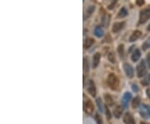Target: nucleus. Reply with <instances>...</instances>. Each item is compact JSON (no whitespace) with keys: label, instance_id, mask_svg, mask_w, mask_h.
<instances>
[{"label":"nucleus","instance_id":"1","mask_svg":"<svg viewBox=\"0 0 150 124\" xmlns=\"http://www.w3.org/2000/svg\"><path fill=\"white\" fill-rule=\"evenodd\" d=\"M108 85L110 87L112 90L115 91L119 88V81L118 77L113 74V73H110L108 76V80H107Z\"/></svg>","mask_w":150,"mask_h":124},{"label":"nucleus","instance_id":"2","mask_svg":"<svg viewBox=\"0 0 150 124\" xmlns=\"http://www.w3.org/2000/svg\"><path fill=\"white\" fill-rule=\"evenodd\" d=\"M137 75L139 78L144 77L147 75V68L144 61H141V62L137 66Z\"/></svg>","mask_w":150,"mask_h":124},{"label":"nucleus","instance_id":"3","mask_svg":"<svg viewBox=\"0 0 150 124\" xmlns=\"http://www.w3.org/2000/svg\"><path fill=\"white\" fill-rule=\"evenodd\" d=\"M150 19V8H145L140 11L139 23H146Z\"/></svg>","mask_w":150,"mask_h":124},{"label":"nucleus","instance_id":"4","mask_svg":"<svg viewBox=\"0 0 150 124\" xmlns=\"http://www.w3.org/2000/svg\"><path fill=\"white\" fill-rule=\"evenodd\" d=\"M140 116L144 119H149L150 118V106L146 104H142L139 110Z\"/></svg>","mask_w":150,"mask_h":124},{"label":"nucleus","instance_id":"5","mask_svg":"<svg viewBox=\"0 0 150 124\" xmlns=\"http://www.w3.org/2000/svg\"><path fill=\"white\" fill-rule=\"evenodd\" d=\"M83 110L88 115L93 114V112H94V106L91 100H87L83 103Z\"/></svg>","mask_w":150,"mask_h":124},{"label":"nucleus","instance_id":"6","mask_svg":"<svg viewBox=\"0 0 150 124\" xmlns=\"http://www.w3.org/2000/svg\"><path fill=\"white\" fill-rule=\"evenodd\" d=\"M124 70L125 71V74L128 78H133L134 76V70L131 65L128 63H124Z\"/></svg>","mask_w":150,"mask_h":124},{"label":"nucleus","instance_id":"7","mask_svg":"<svg viewBox=\"0 0 150 124\" xmlns=\"http://www.w3.org/2000/svg\"><path fill=\"white\" fill-rule=\"evenodd\" d=\"M132 98V94L130 92H125L124 96H123V99H122V105L124 108H127L128 106V102L130 101Z\"/></svg>","mask_w":150,"mask_h":124},{"label":"nucleus","instance_id":"8","mask_svg":"<svg viewBox=\"0 0 150 124\" xmlns=\"http://www.w3.org/2000/svg\"><path fill=\"white\" fill-rule=\"evenodd\" d=\"M124 123L125 124H135V119L133 115H131L129 112H127L124 116Z\"/></svg>","mask_w":150,"mask_h":124},{"label":"nucleus","instance_id":"9","mask_svg":"<svg viewBox=\"0 0 150 124\" xmlns=\"http://www.w3.org/2000/svg\"><path fill=\"white\" fill-rule=\"evenodd\" d=\"M124 25H125V23H124V22H119V23H113V28H112V31H113V33H118V32L121 31L124 29Z\"/></svg>","mask_w":150,"mask_h":124},{"label":"nucleus","instance_id":"10","mask_svg":"<svg viewBox=\"0 0 150 124\" xmlns=\"http://www.w3.org/2000/svg\"><path fill=\"white\" fill-rule=\"evenodd\" d=\"M88 92L92 96H96V86H95L94 81H92V80L89 81V85L88 87Z\"/></svg>","mask_w":150,"mask_h":124},{"label":"nucleus","instance_id":"11","mask_svg":"<svg viewBox=\"0 0 150 124\" xmlns=\"http://www.w3.org/2000/svg\"><path fill=\"white\" fill-rule=\"evenodd\" d=\"M100 58H101V54L100 53H95L94 57H93V68H96L100 61Z\"/></svg>","mask_w":150,"mask_h":124},{"label":"nucleus","instance_id":"12","mask_svg":"<svg viewBox=\"0 0 150 124\" xmlns=\"http://www.w3.org/2000/svg\"><path fill=\"white\" fill-rule=\"evenodd\" d=\"M141 34H142V33L139 30L134 31V32L131 34V36H130V38H129V42H134V41H136L137 39L141 36Z\"/></svg>","mask_w":150,"mask_h":124},{"label":"nucleus","instance_id":"13","mask_svg":"<svg viewBox=\"0 0 150 124\" xmlns=\"http://www.w3.org/2000/svg\"><path fill=\"white\" fill-rule=\"evenodd\" d=\"M140 57H141V52H140L139 50L137 49V50H135L134 51V53H133L132 56H131V59H132V61L134 62H136L140 59Z\"/></svg>","mask_w":150,"mask_h":124},{"label":"nucleus","instance_id":"14","mask_svg":"<svg viewBox=\"0 0 150 124\" xmlns=\"http://www.w3.org/2000/svg\"><path fill=\"white\" fill-rule=\"evenodd\" d=\"M123 107L121 106H117L114 110H113V115L116 118H119L120 116H122V113H123Z\"/></svg>","mask_w":150,"mask_h":124},{"label":"nucleus","instance_id":"15","mask_svg":"<svg viewBox=\"0 0 150 124\" xmlns=\"http://www.w3.org/2000/svg\"><path fill=\"white\" fill-rule=\"evenodd\" d=\"M94 34L98 37V38H101V37H103V34H104V31H103V30L102 29V27H100V26H97L94 30Z\"/></svg>","mask_w":150,"mask_h":124},{"label":"nucleus","instance_id":"16","mask_svg":"<svg viewBox=\"0 0 150 124\" xmlns=\"http://www.w3.org/2000/svg\"><path fill=\"white\" fill-rule=\"evenodd\" d=\"M95 9V7L94 5H90L89 7H88L87 10H86V12H85V14H84V19H87L88 18H89L91 14L94 13V11Z\"/></svg>","mask_w":150,"mask_h":124},{"label":"nucleus","instance_id":"17","mask_svg":"<svg viewBox=\"0 0 150 124\" xmlns=\"http://www.w3.org/2000/svg\"><path fill=\"white\" fill-rule=\"evenodd\" d=\"M128 14V13L127 8H125V7H123V8L119 10V14H118V18H119V19H123V18L126 17Z\"/></svg>","mask_w":150,"mask_h":124},{"label":"nucleus","instance_id":"18","mask_svg":"<svg viewBox=\"0 0 150 124\" xmlns=\"http://www.w3.org/2000/svg\"><path fill=\"white\" fill-rule=\"evenodd\" d=\"M94 43V39H92V38H87L84 41V48L85 49H89L90 47L92 46Z\"/></svg>","mask_w":150,"mask_h":124},{"label":"nucleus","instance_id":"19","mask_svg":"<svg viewBox=\"0 0 150 124\" xmlns=\"http://www.w3.org/2000/svg\"><path fill=\"white\" fill-rule=\"evenodd\" d=\"M140 101H141L140 97L136 96L134 99L133 100V101H132V107H133V108H137V107H138L139 105H140Z\"/></svg>","mask_w":150,"mask_h":124},{"label":"nucleus","instance_id":"20","mask_svg":"<svg viewBox=\"0 0 150 124\" xmlns=\"http://www.w3.org/2000/svg\"><path fill=\"white\" fill-rule=\"evenodd\" d=\"M83 71L85 73H88V71H89V63H88V57L83 58Z\"/></svg>","mask_w":150,"mask_h":124},{"label":"nucleus","instance_id":"21","mask_svg":"<svg viewBox=\"0 0 150 124\" xmlns=\"http://www.w3.org/2000/svg\"><path fill=\"white\" fill-rule=\"evenodd\" d=\"M104 99H105L106 102L109 104V106H113V100L112 96L109 94H105L104 95Z\"/></svg>","mask_w":150,"mask_h":124},{"label":"nucleus","instance_id":"22","mask_svg":"<svg viewBox=\"0 0 150 124\" xmlns=\"http://www.w3.org/2000/svg\"><path fill=\"white\" fill-rule=\"evenodd\" d=\"M96 103H97V106H98V107L99 112H103V103H102V101H101V99H100V98H97V100H96Z\"/></svg>","mask_w":150,"mask_h":124},{"label":"nucleus","instance_id":"23","mask_svg":"<svg viewBox=\"0 0 150 124\" xmlns=\"http://www.w3.org/2000/svg\"><path fill=\"white\" fill-rule=\"evenodd\" d=\"M142 83H143V85H147L149 84L150 83V74H147V75L144 76L143 80Z\"/></svg>","mask_w":150,"mask_h":124},{"label":"nucleus","instance_id":"24","mask_svg":"<svg viewBox=\"0 0 150 124\" xmlns=\"http://www.w3.org/2000/svg\"><path fill=\"white\" fill-rule=\"evenodd\" d=\"M149 48H150V37H149V39H147V40L143 43V50H148Z\"/></svg>","mask_w":150,"mask_h":124},{"label":"nucleus","instance_id":"25","mask_svg":"<svg viewBox=\"0 0 150 124\" xmlns=\"http://www.w3.org/2000/svg\"><path fill=\"white\" fill-rule=\"evenodd\" d=\"M118 51H119L120 56L124 57V45H120L119 48H118Z\"/></svg>","mask_w":150,"mask_h":124},{"label":"nucleus","instance_id":"26","mask_svg":"<svg viewBox=\"0 0 150 124\" xmlns=\"http://www.w3.org/2000/svg\"><path fill=\"white\" fill-rule=\"evenodd\" d=\"M108 59L111 63H115V55L113 52H110L108 54Z\"/></svg>","mask_w":150,"mask_h":124},{"label":"nucleus","instance_id":"27","mask_svg":"<svg viewBox=\"0 0 150 124\" xmlns=\"http://www.w3.org/2000/svg\"><path fill=\"white\" fill-rule=\"evenodd\" d=\"M95 121L97 122L98 124H103V120H102L101 116H100V115L98 113L95 114Z\"/></svg>","mask_w":150,"mask_h":124},{"label":"nucleus","instance_id":"28","mask_svg":"<svg viewBox=\"0 0 150 124\" xmlns=\"http://www.w3.org/2000/svg\"><path fill=\"white\" fill-rule=\"evenodd\" d=\"M105 112H106V116H107V119H108V120H110L111 112H110V111H109V107H108L107 106L105 107Z\"/></svg>","mask_w":150,"mask_h":124},{"label":"nucleus","instance_id":"29","mask_svg":"<svg viewBox=\"0 0 150 124\" xmlns=\"http://www.w3.org/2000/svg\"><path fill=\"white\" fill-rule=\"evenodd\" d=\"M116 3H117V1H113V2H112V3L109 4V7H108L109 9H113V8H114V6H115V4H116Z\"/></svg>","mask_w":150,"mask_h":124},{"label":"nucleus","instance_id":"30","mask_svg":"<svg viewBox=\"0 0 150 124\" xmlns=\"http://www.w3.org/2000/svg\"><path fill=\"white\" fill-rule=\"evenodd\" d=\"M136 3H137V5H138V6H142L144 4V1H143V0H137L136 1Z\"/></svg>","mask_w":150,"mask_h":124},{"label":"nucleus","instance_id":"31","mask_svg":"<svg viewBox=\"0 0 150 124\" xmlns=\"http://www.w3.org/2000/svg\"><path fill=\"white\" fill-rule=\"evenodd\" d=\"M147 63H148V65H149V68L150 69V52L147 54Z\"/></svg>","mask_w":150,"mask_h":124},{"label":"nucleus","instance_id":"32","mask_svg":"<svg viewBox=\"0 0 150 124\" xmlns=\"http://www.w3.org/2000/svg\"><path fill=\"white\" fill-rule=\"evenodd\" d=\"M132 87H133V90H134V92H137L138 91V85H135V84H133L132 85Z\"/></svg>","mask_w":150,"mask_h":124},{"label":"nucleus","instance_id":"33","mask_svg":"<svg viewBox=\"0 0 150 124\" xmlns=\"http://www.w3.org/2000/svg\"><path fill=\"white\" fill-rule=\"evenodd\" d=\"M146 94H147L148 97L149 98V100H150V88H148V89L146 90Z\"/></svg>","mask_w":150,"mask_h":124},{"label":"nucleus","instance_id":"34","mask_svg":"<svg viewBox=\"0 0 150 124\" xmlns=\"http://www.w3.org/2000/svg\"><path fill=\"white\" fill-rule=\"evenodd\" d=\"M148 30L150 31V23H149V25L148 26Z\"/></svg>","mask_w":150,"mask_h":124},{"label":"nucleus","instance_id":"35","mask_svg":"<svg viewBox=\"0 0 150 124\" xmlns=\"http://www.w3.org/2000/svg\"><path fill=\"white\" fill-rule=\"evenodd\" d=\"M141 124H149V123H142Z\"/></svg>","mask_w":150,"mask_h":124}]
</instances>
